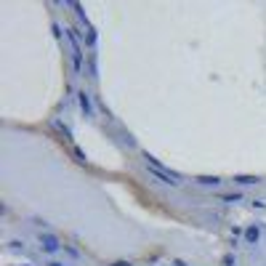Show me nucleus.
<instances>
[{
	"instance_id": "6e6552de",
	"label": "nucleus",
	"mask_w": 266,
	"mask_h": 266,
	"mask_svg": "<svg viewBox=\"0 0 266 266\" xmlns=\"http://www.w3.org/2000/svg\"><path fill=\"white\" fill-rule=\"evenodd\" d=\"M173 266H186V261H184V258H176V261H173Z\"/></svg>"
},
{
	"instance_id": "20e7f679",
	"label": "nucleus",
	"mask_w": 266,
	"mask_h": 266,
	"mask_svg": "<svg viewBox=\"0 0 266 266\" xmlns=\"http://www.w3.org/2000/svg\"><path fill=\"white\" fill-rule=\"evenodd\" d=\"M78 101H80V109L85 112V117H91V115H93V107H91V96H88V93H85V91H80V93H78Z\"/></svg>"
},
{
	"instance_id": "f03ea898",
	"label": "nucleus",
	"mask_w": 266,
	"mask_h": 266,
	"mask_svg": "<svg viewBox=\"0 0 266 266\" xmlns=\"http://www.w3.org/2000/svg\"><path fill=\"white\" fill-rule=\"evenodd\" d=\"M37 242H40V250L43 253H48V255H53V253H59L64 245H61V240L56 234H51V232H43L40 237H37Z\"/></svg>"
},
{
	"instance_id": "9d476101",
	"label": "nucleus",
	"mask_w": 266,
	"mask_h": 266,
	"mask_svg": "<svg viewBox=\"0 0 266 266\" xmlns=\"http://www.w3.org/2000/svg\"><path fill=\"white\" fill-rule=\"evenodd\" d=\"M45 266H66V263H61V261H48Z\"/></svg>"
},
{
	"instance_id": "1a4fd4ad",
	"label": "nucleus",
	"mask_w": 266,
	"mask_h": 266,
	"mask_svg": "<svg viewBox=\"0 0 266 266\" xmlns=\"http://www.w3.org/2000/svg\"><path fill=\"white\" fill-rule=\"evenodd\" d=\"M112 266H130V261H115Z\"/></svg>"
},
{
	"instance_id": "0eeeda50",
	"label": "nucleus",
	"mask_w": 266,
	"mask_h": 266,
	"mask_svg": "<svg viewBox=\"0 0 266 266\" xmlns=\"http://www.w3.org/2000/svg\"><path fill=\"white\" fill-rule=\"evenodd\" d=\"M221 200H224V203H240L242 194H240V192H234V194H224Z\"/></svg>"
},
{
	"instance_id": "9b49d317",
	"label": "nucleus",
	"mask_w": 266,
	"mask_h": 266,
	"mask_svg": "<svg viewBox=\"0 0 266 266\" xmlns=\"http://www.w3.org/2000/svg\"><path fill=\"white\" fill-rule=\"evenodd\" d=\"M24 266H30V263H24Z\"/></svg>"
},
{
	"instance_id": "423d86ee",
	"label": "nucleus",
	"mask_w": 266,
	"mask_h": 266,
	"mask_svg": "<svg viewBox=\"0 0 266 266\" xmlns=\"http://www.w3.org/2000/svg\"><path fill=\"white\" fill-rule=\"evenodd\" d=\"M194 181L203 184V186H221V178H218V176H197Z\"/></svg>"
},
{
	"instance_id": "7ed1b4c3",
	"label": "nucleus",
	"mask_w": 266,
	"mask_h": 266,
	"mask_svg": "<svg viewBox=\"0 0 266 266\" xmlns=\"http://www.w3.org/2000/svg\"><path fill=\"white\" fill-rule=\"evenodd\" d=\"M242 240H245V245H258V240H261V226H258V224H250V226H245V234H242Z\"/></svg>"
},
{
	"instance_id": "f257e3e1",
	"label": "nucleus",
	"mask_w": 266,
	"mask_h": 266,
	"mask_svg": "<svg viewBox=\"0 0 266 266\" xmlns=\"http://www.w3.org/2000/svg\"><path fill=\"white\" fill-rule=\"evenodd\" d=\"M144 160H147L149 176H155V178H160L163 184H170V186H178V184H181V176L173 173V170H165L163 163H160V160H155V157L149 155V152H144Z\"/></svg>"
},
{
	"instance_id": "39448f33",
	"label": "nucleus",
	"mask_w": 266,
	"mask_h": 266,
	"mask_svg": "<svg viewBox=\"0 0 266 266\" xmlns=\"http://www.w3.org/2000/svg\"><path fill=\"white\" fill-rule=\"evenodd\" d=\"M258 181H261L258 176H248V173L234 176V184H240V186H250V184H258Z\"/></svg>"
}]
</instances>
